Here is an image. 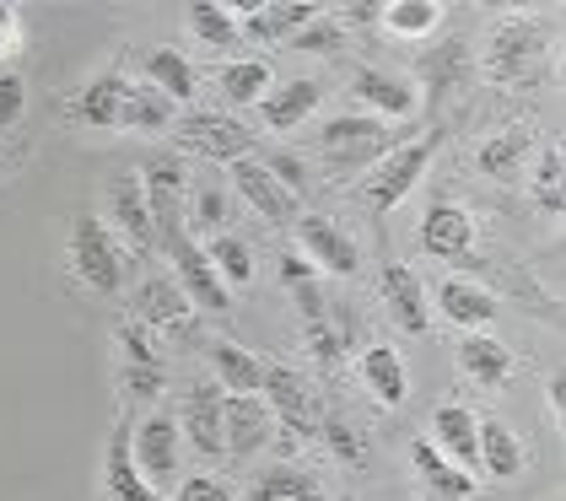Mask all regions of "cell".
<instances>
[{"instance_id": "1", "label": "cell", "mask_w": 566, "mask_h": 501, "mask_svg": "<svg viewBox=\"0 0 566 501\" xmlns=\"http://www.w3.org/2000/svg\"><path fill=\"white\" fill-rule=\"evenodd\" d=\"M545 54H551V28L539 17H502L485 39V54H480V71L496 86H528L545 76Z\"/></svg>"}, {"instance_id": "2", "label": "cell", "mask_w": 566, "mask_h": 501, "mask_svg": "<svg viewBox=\"0 0 566 501\" xmlns=\"http://www.w3.org/2000/svg\"><path fill=\"white\" fill-rule=\"evenodd\" d=\"M394 146H399L394 125L373 119V114H356V108L318 125V157H324V167H329L335 178H350V173H361V167H378Z\"/></svg>"}, {"instance_id": "3", "label": "cell", "mask_w": 566, "mask_h": 501, "mask_svg": "<svg viewBox=\"0 0 566 501\" xmlns=\"http://www.w3.org/2000/svg\"><path fill=\"white\" fill-rule=\"evenodd\" d=\"M174 146L178 157L189 152V157H206V163H243L249 152H260V135L254 125H243V119H232V114H217V108H184L174 119Z\"/></svg>"}, {"instance_id": "4", "label": "cell", "mask_w": 566, "mask_h": 501, "mask_svg": "<svg viewBox=\"0 0 566 501\" xmlns=\"http://www.w3.org/2000/svg\"><path fill=\"white\" fill-rule=\"evenodd\" d=\"M71 275L97 296H119L125 292V243L108 232L103 216L82 210L71 221Z\"/></svg>"}, {"instance_id": "5", "label": "cell", "mask_w": 566, "mask_h": 501, "mask_svg": "<svg viewBox=\"0 0 566 501\" xmlns=\"http://www.w3.org/2000/svg\"><path fill=\"white\" fill-rule=\"evenodd\" d=\"M114 351H119V388H125V399L157 410V399L168 394V356H163V340L151 330H140L135 319H119Z\"/></svg>"}, {"instance_id": "6", "label": "cell", "mask_w": 566, "mask_h": 501, "mask_svg": "<svg viewBox=\"0 0 566 501\" xmlns=\"http://www.w3.org/2000/svg\"><path fill=\"white\" fill-rule=\"evenodd\" d=\"M437 146H442V129H432V135H421V140H399L384 163L373 167L361 184H356V195L367 200L373 210H394L405 206L410 195H416V184H421V173L432 167Z\"/></svg>"}, {"instance_id": "7", "label": "cell", "mask_w": 566, "mask_h": 501, "mask_svg": "<svg viewBox=\"0 0 566 501\" xmlns=\"http://www.w3.org/2000/svg\"><path fill=\"white\" fill-rule=\"evenodd\" d=\"M130 459L146 474L151 491H168L184 474V431H178L174 410H146L130 426Z\"/></svg>"}, {"instance_id": "8", "label": "cell", "mask_w": 566, "mask_h": 501, "mask_svg": "<svg viewBox=\"0 0 566 501\" xmlns=\"http://www.w3.org/2000/svg\"><path fill=\"white\" fill-rule=\"evenodd\" d=\"M130 307H135V324L140 330H151L157 340H195V319H200V307L184 296V286H178L174 275H146L140 286L130 292Z\"/></svg>"}, {"instance_id": "9", "label": "cell", "mask_w": 566, "mask_h": 501, "mask_svg": "<svg viewBox=\"0 0 566 501\" xmlns=\"http://www.w3.org/2000/svg\"><path fill=\"white\" fill-rule=\"evenodd\" d=\"M292 232H297V249H303V259L318 270V275H340V281H350V275L361 270V249L350 243V232L335 221V216L303 210V216L292 221Z\"/></svg>"}, {"instance_id": "10", "label": "cell", "mask_w": 566, "mask_h": 501, "mask_svg": "<svg viewBox=\"0 0 566 501\" xmlns=\"http://www.w3.org/2000/svg\"><path fill=\"white\" fill-rule=\"evenodd\" d=\"M260 399L270 405V416L286 426V437H297V442H313L318 437V399H313V388H307L297 367H281V362H264V388Z\"/></svg>"}, {"instance_id": "11", "label": "cell", "mask_w": 566, "mask_h": 501, "mask_svg": "<svg viewBox=\"0 0 566 501\" xmlns=\"http://www.w3.org/2000/svg\"><path fill=\"white\" fill-rule=\"evenodd\" d=\"M350 97H356V114H373V119H416L421 114V86L399 71H384V65H361L350 76Z\"/></svg>"}, {"instance_id": "12", "label": "cell", "mask_w": 566, "mask_h": 501, "mask_svg": "<svg viewBox=\"0 0 566 501\" xmlns=\"http://www.w3.org/2000/svg\"><path fill=\"white\" fill-rule=\"evenodd\" d=\"M432 302L437 313L448 324H459L464 334H485L496 324V313H502V296L491 292L485 281H470V275H442L432 286Z\"/></svg>"}, {"instance_id": "13", "label": "cell", "mask_w": 566, "mask_h": 501, "mask_svg": "<svg viewBox=\"0 0 566 501\" xmlns=\"http://www.w3.org/2000/svg\"><path fill=\"white\" fill-rule=\"evenodd\" d=\"M221 410H227V394H221L211 377H195L184 388V405H178V431L195 442V453L206 459H227L221 448Z\"/></svg>"}, {"instance_id": "14", "label": "cell", "mask_w": 566, "mask_h": 501, "mask_svg": "<svg viewBox=\"0 0 566 501\" xmlns=\"http://www.w3.org/2000/svg\"><path fill=\"white\" fill-rule=\"evenodd\" d=\"M108 232H114V238H125L135 253L157 249V221H151V206H146V195H140V178H135V173L108 178Z\"/></svg>"}, {"instance_id": "15", "label": "cell", "mask_w": 566, "mask_h": 501, "mask_svg": "<svg viewBox=\"0 0 566 501\" xmlns=\"http://www.w3.org/2000/svg\"><path fill=\"white\" fill-rule=\"evenodd\" d=\"M270 437H275V416H270V405H264L260 394L227 399V410H221V448H227V459L264 453Z\"/></svg>"}, {"instance_id": "16", "label": "cell", "mask_w": 566, "mask_h": 501, "mask_svg": "<svg viewBox=\"0 0 566 501\" xmlns=\"http://www.w3.org/2000/svg\"><path fill=\"white\" fill-rule=\"evenodd\" d=\"M227 173H232V189L249 200V210L264 216L270 227H292V221L303 216V210H297L303 200H297V195H286V189H281V184L260 167V157H243V163H232Z\"/></svg>"}, {"instance_id": "17", "label": "cell", "mask_w": 566, "mask_h": 501, "mask_svg": "<svg viewBox=\"0 0 566 501\" xmlns=\"http://www.w3.org/2000/svg\"><path fill=\"white\" fill-rule=\"evenodd\" d=\"M324 103V82L318 76H292V82H275L260 97V125L270 135H292L297 125L313 119V108Z\"/></svg>"}, {"instance_id": "18", "label": "cell", "mask_w": 566, "mask_h": 501, "mask_svg": "<svg viewBox=\"0 0 566 501\" xmlns=\"http://www.w3.org/2000/svg\"><path fill=\"white\" fill-rule=\"evenodd\" d=\"M140 82L151 86V92H163L174 108L184 103H195V92H200V71H195V60L174 49V43H151L146 54H140Z\"/></svg>"}, {"instance_id": "19", "label": "cell", "mask_w": 566, "mask_h": 501, "mask_svg": "<svg viewBox=\"0 0 566 501\" xmlns=\"http://www.w3.org/2000/svg\"><path fill=\"white\" fill-rule=\"evenodd\" d=\"M480 227L475 216L459 206V200H437L427 216H421V249L437 253V259H470Z\"/></svg>"}, {"instance_id": "20", "label": "cell", "mask_w": 566, "mask_h": 501, "mask_svg": "<svg viewBox=\"0 0 566 501\" xmlns=\"http://www.w3.org/2000/svg\"><path fill=\"white\" fill-rule=\"evenodd\" d=\"M432 448L442 453L448 463H459V469H480V416L470 405H437L432 410Z\"/></svg>"}, {"instance_id": "21", "label": "cell", "mask_w": 566, "mask_h": 501, "mask_svg": "<svg viewBox=\"0 0 566 501\" xmlns=\"http://www.w3.org/2000/svg\"><path fill=\"white\" fill-rule=\"evenodd\" d=\"M356 377H361V388H367L384 410H399V405L410 399V367H405V356H399L394 345H384V340L356 356Z\"/></svg>"}, {"instance_id": "22", "label": "cell", "mask_w": 566, "mask_h": 501, "mask_svg": "<svg viewBox=\"0 0 566 501\" xmlns=\"http://www.w3.org/2000/svg\"><path fill=\"white\" fill-rule=\"evenodd\" d=\"M410 469H416L421 491L432 501H470L475 497V474L459 469V463H448L427 437H410Z\"/></svg>"}, {"instance_id": "23", "label": "cell", "mask_w": 566, "mask_h": 501, "mask_svg": "<svg viewBox=\"0 0 566 501\" xmlns=\"http://www.w3.org/2000/svg\"><path fill=\"white\" fill-rule=\"evenodd\" d=\"M103 497L108 501H168L163 491L146 486V474L130 459V426H114L108 431V448H103Z\"/></svg>"}, {"instance_id": "24", "label": "cell", "mask_w": 566, "mask_h": 501, "mask_svg": "<svg viewBox=\"0 0 566 501\" xmlns=\"http://www.w3.org/2000/svg\"><path fill=\"white\" fill-rule=\"evenodd\" d=\"M528 157H534V129L528 125H502L496 135H485L475 146L480 178H491V184H513Z\"/></svg>"}, {"instance_id": "25", "label": "cell", "mask_w": 566, "mask_h": 501, "mask_svg": "<svg viewBox=\"0 0 566 501\" xmlns=\"http://www.w3.org/2000/svg\"><path fill=\"white\" fill-rule=\"evenodd\" d=\"M378 286H384V313H389L399 330L427 334V281L410 264H384Z\"/></svg>"}, {"instance_id": "26", "label": "cell", "mask_w": 566, "mask_h": 501, "mask_svg": "<svg viewBox=\"0 0 566 501\" xmlns=\"http://www.w3.org/2000/svg\"><path fill=\"white\" fill-rule=\"evenodd\" d=\"M206 362H211V383H217L227 399H238V394H260L264 388V356H254V351L238 345V340H211Z\"/></svg>"}, {"instance_id": "27", "label": "cell", "mask_w": 566, "mask_h": 501, "mask_svg": "<svg viewBox=\"0 0 566 501\" xmlns=\"http://www.w3.org/2000/svg\"><path fill=\"white\" fill-rule=\"evenodd\" d=\"M459 367H464V377L480 383V388H502V383L518 377V356H513V345H502L496 334H464V340H459Z\"/></svg>"}, {"instance_id": "28", "label": "cell", "mask_w": 566, "mask_h": 501, "mask_svg": "<svg viewBox=\"0 0 566 501\" xmlns=\"http://www.w3.org/2000/svg\"><path fill=\"white\" fill-rule=\"evenodd\" d=\"M324 6H292V0H270V6H238V33L243 39H260V43H275V39H292L297 28H307Z\"/></svg>"}, {"instance_id": "29", "label": "cell", "mask_w": 566, "mask_h": 501, "mask_svg": "<svg viewBox=\"0 0 566 501\" xmlns=\"http://www.w3.org/2000/svg\"><path fill=\"white\" fill-rule=\"evenodd\" d=\"M125 82L130 76H119V71H103V76H92L71 103H65V114L76 119V125L87 129H119V103H125Z\"/></svg>"}, {"instance_id": "30", "label": "cell", "mask_w": 566, "mask_h": 501, "mask_svg": "<svg viewBox=\"0 0 566 501\" xmlns=\"http://www.w3.org/2000/svg\"><path fill=\"white\" fill-rule=\"evenodd\" d=\"M421 76H427V103H448L459 86H470L475 76V54H470V43H437L432 54L421 60Z\"/></svg>"}, {"instance_id": "31", "label": "cell", "mask_w": 566, "mask_h": 501, "mask_svg": "<svg viewBox=\"0 0 566 501\" xmlns=\"http://www.w3.org/2000/svg\"><path fill=\"white\" fill-rule=\"evenodd\" d=\"M135 178H140L146 206H184V195H189V163H184L178 152L146 157V163L135 167Z\"/></svg>"}, {"instance_id": "32", "label": "cell", "mask_w": 566, "mask_h": 501, "mask_svg": "<svg viewBox=\"0 0 566 501\" xmlns=\"http://www.w3.org/2000/svg\"><path fill=\"white\" fill-rule=\"evenodd\" d=\"M480 469H485L491 480H513V474H523V442L502 416L480 420Z\"/></svg>"}, {"instance_id": "33", "label": "cell", "mask_w": 566, "mask_h": 501, "mask_svg": "<svg viewBox=\"0 0 566 501\" xmlns=\"http://www.w3.org/2000/svg\"><path fill=\"white\" fill-rule=\"evenodd\" d=\"M178 108L163 97V92H151L146 82H125V103H119V129H140V135H163V129H174Z\"/></svg>"}, {"instance_id": "34", "label": "cell", "mask_w": 566, "mask_h": 501, "mask_svg": "<svg viewBox=\"0 0 566 501\" xmlns=\"http://www.w3.org/2000/svg\"><path fill=\"white\" fill-rule=\"evenodd\" d=\"M270 86H275V76H270V60H260V54H249V60H227V65L217 71V92L232 103V108L260 103Z\"/></svg>"}, {"instance_id": "35", "label": "cell", "mask_w": 566, "mask_h": 501, "mask_svg": "<svg viewBox=\"0 0 566 501\" xmlns=\"http://www.w3.org/2000/svg\"><path fill=\"white\" fill-rule=\"evenodd\" d=\"M184 22H189V33L206 43V49H221V54L243 39L238 33V6H227V0H195V6H184Z\"/></svg>"}, {"instance_id": "36", "label": "cell", "mask_w": 566, "mask_h": 501, "mask_svg": "<svg viewBox=\"0 0 566 501\" xmlns=\"http://www.w3.org/2000/svg\"><path fill=\"white\" fill-rule=\"evenodd\" d=\"M238 501H324V486H318V480H313L307 469L275 463V469L254 474L249 497H238Z\"/></svg>"}, {"instance_id": "37", "label": "cell", "mask_w": 566, "mask_h": 501, "mask_svg": "<svg viewBox=\"0 0 566 501\" xmlns=\"http://www.w3.org/2000/svg\"><path fill=\"white\" fill-rule=\"evenodd\" d=\"M206 259H211V270H217V281L227 286V292L254 286V249H249L238 232H217V238H206Z\"/></svg>"}, {"instance_id": "38", "label": "cell", "mask_w": 566, "mask_h": 501, "mask_svg": "<svg viewBox=\"0 0 566 501\" xmlns=\"http://www.w3.org/2000/svg\"><path fill=\"white\" fill-rule=\"evenodd\" d=\"M281 286L292 292V302L303 307V324H318L329 319V302H324V286H318V270L307 264L303 253H281Z\"/></svg>"}, {"instance_id": "39", "label": "cell", "mask_w": 566, "mask_h": 501, "mask_svg": "<svg viewBox=\"0 0 566 501\" xmlns=\"http://www.w3.org/2000/svg\"><path fill=\"white\" fill-rule=\"evenodd\" d=\"M227 221V189L217 178H189V195H184V227L200 238V232H221Z\"/></svg>"}, {"instance_id": "40", "label": "cell", "mask_w": 566, "mask_h": 501, "mask_svg": "<svg viewBox=\"0 0 566 501\" xmlns=\"http://www.w3.org/2000/svg\"><path fill=\"white\" fill-rule=\"evenodd\" d=\"M378 22L399 33V39H427L437 33V22H442V6L437 0H384L378 6Z\"/></svg>"}, {"instance_id": "41", "label": "cell", "mask_w": 566, "mask_h": 501, "mask_svg": "<svg viewBox=\"0 0 566 501\" xmlns=\"http://www.w3.org/2000/svg\"><path fill=\"white\" fill-rule=\"evenodd\" d=\"M562 173H566V157L562 146H545V152H534V184H528V195H534V206L545 210V216H556L562 221Z\"/></svg>"}, {"instance_id": "42", "label": "cell", "mask_w": 566, "mask_h": 501, "mask_svg": "<svg viewBox=\"0 0 566 501\" xmlns=\"http://www.w3.org/2000/svg\"><path fill=\"white\" fill-rule=\"evenodd\" d=\"M318 437L329 442V453H335L340 463H350V469H367V453H373V448H367V437H361V431H356L340 410H318Z\"/></svg>"}, {"instance_id": "43", "label": "cell", "mask_w": 566, "mask_h": 501, "mask_svg": "<svg viewBox=\"0 0 566 501\" xmlns=\"http://www.w3.org/2000/svg\"><path fill=\"white\" fill-rule=\"evenodd\" d=\"M264 157H260V167L286 189V195H297L303 200L307 189H313V173H307V163L297 157V152H281V146H260Z\"/></svg>"}, {"instance_id": "44", "label": "cell", "mask_w": 566, "mask_h": 501, "mask_svg": "<svg viewBox=\"0 0 566 501\" xmlns=\"http://www.w3.org/2000/svg\"><path fill=\"white\" fill-rule=\"evenodd\" d=\"M286 43H297L303 54H340V43H346V28H340V22H335V11L324 6V11H318V17L307 22V28H297V33H292Z\"/></svg>"}, {"instance_id": "45", "label": "cell", "mask_w": 566, "mask_h": 501, "mask_svg": "<svg viewBox=\"0 0 566 501\" xmlns=\"http://www.w3.org/2000/svg\"><path fill=\"white\" fill-rule=\"evenodd\" d=\"M303 351L313 356V367H340L346 362V340L335 334V324L329 319H318V324H303Z\"/></svg>"}, {"instance_id": "46", "label": "cell", "mask_w": 566, "mask_h": 501, "mask_svg": "<svg viewBox=\"0 0 566 501\" xmlns=\"http://www.w3.org/2000/svg\"><path fill=\"white\" fill-rule=\"evenodd\" d=\"M28 114V76L22 71H0V129L22 125Z\"/></svg>"}, {"instance_id": "47", "label": "cell", "mask_w": 566, "mask_h": 501, "mask_svg": "<svg viewBox=\"0 0 566 501\" xmlns=\"http://www.w3.org/2000/svg\"><path fill=\"white\" fill-rule=\"evenodd\" d=\"M174 501H238V491L221 474H189V480H178Z\"/></svg>"}, {"instance_id": "48", "label": "cell", "mask_w": 566, "mask_h": 501, "mask_svg": "<svg viewBox=\"0 0 566 501\" xmlns=\"http://www.w3.org/2000/svg\"><path fill=\"white\" fill-rule=\"evenodd\" d=\"M378 6H384V0H346V6H335V22H340V28H346V22L367 28V22H378Z\"/></svg>"}, {"instance_id": "49", "label": "cell", "mask_w": 566, "mask_h": 501, "mask_svg": "<svg viewBox=\"0 0 566 501\" xmlns=\"http://www.w3.org/2000/svg\"><path fill=\"white\" fill-rule=\"evenodd\" d=\"M11 49H17V6L0 0V60H6Z\"/></svg>"}, {"instance_id": "50", "label": "cell", "mask_w": 566, "mask_h": 501, "mask_svg": "<svg viewBox=\"0 0 566 501\" xmlns=\"http://www.w3.org/2000/svg\"><path fill=\"white\" fill-rule=\"evenodd\" d=\"M545 399H551V416L562 420V410H566V377H562V373L545 383Z\"/></svg>"}, {"instance_id": "51", "label": "cell", "mask_w": 566, "mask_h": 501, "mask_svg": "<svg viewBox=\"0 0 566 501\" xmlns=\"http://www.w3.org/2000/svg\"><path fill=\"white\" fill-rule=\"evenodd\" d=\"M340 501H356V497H340Z\"/></svg>"}]
</instances>
